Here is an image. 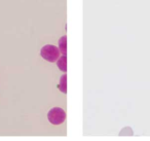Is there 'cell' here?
<instances>
[{
	"instance_id": "1",
	"label": "cell",
	"mask_w": 150,
	"mask_h": 141,
	"mask_svg": "<svg viewBox=\"0 0 150 141\" xmlns=\"http://www.w3.org/2000/svg\"><path fill=\"white\" fill-rule=\"evenodd\" d=\"M60 50L52 44H46L40 50V56L47 62H56L60 58Z\"/></svg>"
},
{
	"instance_id": "5",
	"label": "cell",
	"mask_w": 150,
	"mask_h": 141,
	"mask_svg": "<svg viewBox=\"0 0 150 141\" xmlns=\"http://www.w3.org/2000/svg\"><path fill=\"white\" fill-rule=\"evenodd\" d=\"M59 89H60L64 94L67 93V75H63V76L61 77Z\"/></svg>"
},
{
	"instance_id": "4",
	"label": "cell",
	"mask_w": 150,
	"mask_h": 141,
	"mask_svg": "<svg viewBox=\"0 0 150 141\" xmlns=\"http://www.w3.org/2000/svg\"><path fill=\"white\" fill-rule=\"evenodd\" d=\"M59 50L63 55L67 54V36H62L59 39Z\"/></svg>"
},
{
	"instance_id": "2",
	"label": "cell",
	"mask_w": 150,
	"mask_h": 141,
	"mask_svg": "<svg viewBox=\"0 0 150 141\" xmlns=\"http://www.w3.org/2000/svg\"><path fill=\"white\" fill-rule=\"evenodd\" d=\"M47 118L50 124L52 125H61L66 120V112L60 107H54L50 109L47 113Z\"/></svg>"
},
{
	"instance_id": "3",
	"label": "cell",
	"mask_w": 150,
	"mask_h": 141,
	"mask_svg": "<svg viewBox=\"0 0 150 141\" xmlns=\"http://www.w3.org/2000/svg\"><path fill=\"white\" fill-rule=\"evenodd\" d=\"M57 65H58L59 69L63 72H67V57L65 55H63L62 57H60L57 62Z\"/></svg>"
}]
</instances>
